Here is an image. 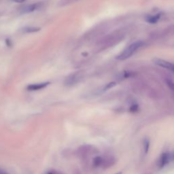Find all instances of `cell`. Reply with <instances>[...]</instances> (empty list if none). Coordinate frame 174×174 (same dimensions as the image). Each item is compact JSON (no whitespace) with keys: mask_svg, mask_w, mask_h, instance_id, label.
Listing matches in <instances>:
<instances>
[{"mask_svg":"<svg viewBox=\"0 0 174 174\" xmlns=\"http://www.w3.org/2000/svg\"><path fill=\"white\" fill-rule=\"evenodd\" d=\"M144 45V42L142 41H137L132 43L131 44L129 45L127 49L121 52L116 57L117 60H124L131 57L132 55L137 51V50L142 47Z\"/></svg>","mask_w":174,"mask_h":174,"instance_id":"6da1fadb","label":"cell"},{"mask_svg":"<svg viewBox=\"0 0 174 174\" xmlns=\"http://www.w3.org/2000/svg\"><path fill=\"white\" fill-rule=\"evenodd\" d=\"M103 162V159L102 157H100V156H97V157L95 158L94 159V165L96 166V167H98V166H99Z\"/></svg>","mask_w":174,"mask_h":174,"instance_id":"30bf717a","label":"cell"},{"mask_svg":"<svg viewBox=\"0 0 174 174\" xmlns=\"http://www.w3.org/2000/svg\"><path fill=\"white\" fill-rule=\"evenodd\" d=\"M166 83L167 84V86L170 88L171 90H173V82L172 80L170 79H167L166 80Z\"/></svg>","mask_w":174,"mask_h":174,"instance_id":"4fadbf2b","label":"cell"},{"mask_svg":"<svg viewBox=\"0 0 174 174\" xmlns=\"http://www.w3.org/2000/svg\"><path fill=\"white\" fill-rule=\"evenodd\" d=\"M138 110H139V107H138V105H137V104L133 105L130 108V112H133V113L137 112Z\"/></svg>","mask_w":174,"mask_h":174,"instance_id":"7c38bea8","label":"cell"},{"mask_svg":"<svg viewBox=\"0 0 174 174\" xmlns=\"http://www.w3.org/2000/svg\"><path fill=\"white\" fill-rule=\"evenodd\" d=\"M160 19H161V14H158L156 15H155V16H148L146 17V21H147L148 22H149V23L155 24L159 21Z\"/></svg>","mask_w":174,"mask_h":174,"instance_id":"8992f818","label":"cell"},{"mask_svg":"<svg viewBox=\"0 0 174 174\" xmlns=\"http://www.w3.org/2000/svg\"><path fill=\"white\" fill-rule=\"evenodd\" d=\"M143 146H144V151L146 153H148V150H149V146H150V142L149 140L147 138H146L144 140H143Z\"/></svg>","mask_w":174,"mask_h":174,"instance_id":"9c48e42d","label":"cell"},{"mask_svg":"<svg viewBox=\"0 0 174 174\" xmlns=\"http://www.w3.org/2000/svg\"><path fill=\"white\" fill-rule=\"evenodd\" d=\"M40 29L37 27H26L24 29V31L26 33H34L40 31Z\"/></svg>","mask_w":174,"mask_h":174,"instance_id":"ba28073f","label":"cell"},{"mask_svg":"<svg viewBox=\"0 0 174 174\" xmlns=\"http://www.w3.org/2000/svg\"><path fill=\"white\" fill-rule=\"evenodd\" d=\"M39 7V4H34L31 5H28V6H25L22 7L21 10L22 13H29V12H32L34 10H36Z\"/></svg>","mask_w":174,"mask_h":174,"instance_id":"5b68a950","label":"cell"},{"mask_svg":"<svg viewBox=\"0 0 174 174\" xmlns=\"http://www.w3.org/2000/svg\"><path fill=\"white\" fill-rule=\"evenodd\" d=\"M172 160V156L170 153H163L161 155L159 161V165L160 167L163 168L165 167L166 165L170 162Z\"/></svg>","mask_w":174,"mask_h":174,"instance_id":"3957f363","label":"cell"},{"mask_svg":"<svg viewBox=\"0 0 174 174\" xmlns=\"http://www.w3.org/2000/svg\"><path fill=\"white\" fill-rule=\"evenodd\" d=\"M49 84H50L49 82L40 83V84H31V85H29L28 87H27V89L28 90H40L42 89H44V88L46 87L47 86L49 85Z\"/></svg>","mask_w":174,"mask_h":174,"instance_id":"277c9868","label":"cell"},{"mask_svg":"<svg viewBox=\"0 0 174 174\" xmlns=\"http://www.w3.org/2000/svg\"><path fill=\"white\" fill-rule=\"evenodd\" d=\"M78 1H79V0H60L59 3V6L61 7L66 6H68V5L74 4Z\"/></svg>","mask_w":174,"mask_h":174,"instance_id":"52a82bcc","label":"cell"},{"mask_svg":"<svg viewBox=\"0 0 174 174\" xmlns=\"http://www.w3.org/2000/svg\"><path fill=\"white\" fill-rule=\"evenodd\" d=\"M26 1V0H14V1L16 2V3H22V2H24Z\"/></svg>","mask_w":174,"mask_h":174,"instance_id":"5bb4252c","label":"cell"},{"mask_svg":"<svg viewBox=\"0 0 174 174\" xmlns=\"http://www.w3.org/2000/svg\"><path fill=\"white\" fill-rule=\"evenodd\" d=\"M116 85V83L115 82H111L109 83V84H108L106 86H105V87L103 88V90L105 91V90H109L110 89H112V88L114 87Z\"/></svg>","mask_w":174,"mask_h":174,"instance_id":"8fae6325","label":"cell"},{"mask_svg":"<svg viewBox=\"0 0 174 174\" xmlns=\"http://www.w3.org/2000/svg\"><path fill=\"white\" fill-rule=\"evenodd\" d=\"M154 61L158 66L170 70L171 72H173V65L171 63L166 61V60L161 59H156L154 60Z\"/></svg>","mask_w":174,"mask_h":174,"instance_id":"7a4b0ae2","label":"cell"}]
</instances>
